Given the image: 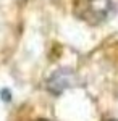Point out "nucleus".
Segmentation results:
<instances>
[{"label":"nucleus","mask_w":118,"mask_h":121,"mask_svg":"<svg viewBox=\"0 0 118 121\" xmlns=\"http://www.w3.org/2000/svg\"><path fill=\"white\" fill-rule=\"evenodd\" d=\"M0 99H2L3 102H10V100H11L10 89H2V91H0Z\"/></svg>","instance_id":"obj_3"},{"label":"nucleus","mask_w":118,"mask_h":121,"mask_svg":"<svg viewBox=\"0 0 118 121\" xmlns=\"http://www.w3.org/2000/svg\"><path fill=\"white\" fill-rule=\"evenodd\" d=\"M112 8H113L112 0H84L81 16L86 21L95 24V23H100V21L107 19Z\"/></svg>","instance_id":"obj_2"},{"label":"nucleus","mask_w":118,"mask_h":121,"mask_svg":"<svg viewBox=\"0 0 118 121\" xmlns=\"http://www.w3.org/2000/svg\"><path fill=\"white\" fill-rule=\"evenodd\" d=\"M78 82H79V79H78L74 71L68 69V68H60V69L54 71L50 74V78L47 79V89L50 94L58 95L66 89H71L74 86H78Z\"/></svg>","instance_id":"obj_1"}]
</instances>
